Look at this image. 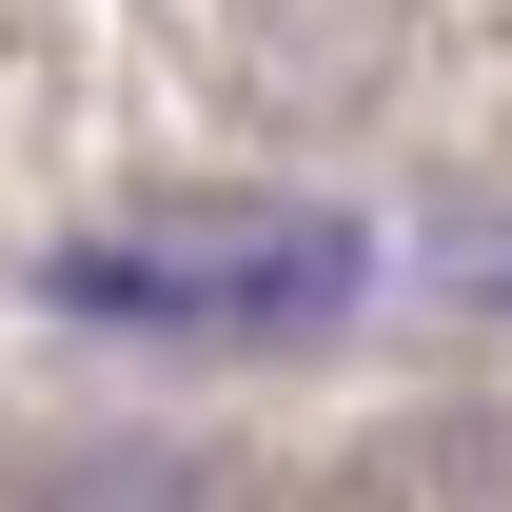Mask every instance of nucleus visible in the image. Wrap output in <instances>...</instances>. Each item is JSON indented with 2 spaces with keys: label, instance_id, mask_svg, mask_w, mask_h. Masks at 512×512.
Here are the masks:
<instances>
[{
  "label": "nucleus",
  "instance_id": "f257e3e1",
  "mask_svg": "<svg viewBox=\"0 0 512 512\" xmlns=\"http://www.w3.org/2000/svg\"><path fill=\"white\" fill-rule=\"evenodd\" d=\"M375 237L316 217V197H237V217H119V237H60L40 296L99 335H197V355H256V335H335L355 316Z\"/></svg>",
  "mask_w": 512,
  "mask_h": 512
},
{
  "label": "nucleus",
  "instance_id": "f03ea898",
  "mask_svg": "<svg viewBox=\"0 0 512 512\" xmlns=\"http://www.w3.org/2000/svg\"><path fill=\"white\" fill-rule=\"evenodd\" d=\"M0 512H217V473L158 453V434H60V453L0 473Z\"/></svg>",
  "mask_w": 512,
  "mask_h": 512
},
{
  "label": "nucleus",
  "instance_id": "7ed1b4c3",
  "mask_svg": "<svg viewBox=\"0 0 512 512\" xmlns=\"http://www.w3.org/2000/svg\"><path fill=\"white\" fill-rule=\"evenodd\" d=\"M473 296H493V316H512V256H493V276H473Z\"/></svg>",
  "mask_w": 512,
  "mask_h": 512
}]
</instances>
